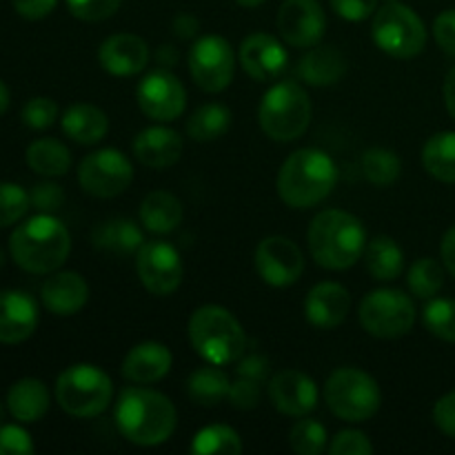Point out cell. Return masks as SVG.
Here are the masks:
<instances>
[{
    "mask_svg": "<svg viewBox=\"0 0 455 455\" xmlns=\"http://www.w3.org/2000/svg\"><path fill=\"white\" fill-rule=\"evenodd\" d=\"M138 107L147 118L156 123H172L185 114L187 92L172 71H151L136 89Z\"/></svg>",
    "mask_w": 455,
    "mask_h": 455,
    "instance_id": "cell-14",
    "label": "cell"
},
{
    "mask_svg": "<svg viewBox=\"0 0 455 455\" xmlns=\"http://www.w3.org/2000/svg\"><path fill=\"white\" fill-rule=\"evenodd\" d=\"M422 164L435 180L455 185V132H440L422 147Z\"/></svg>",
    "mask_w": 455,
    "mask_h": 455,
    "instance_id": "cell-33",
    "label": "cell"
},
{
    "mask_svg": "<svg viewBox=\"0 0 455 455\" xmlns=\"http://www.w3.org/2000/svg\"><path fill=\"white\" fill-rule=\"evenodd\" d=\"M327 451L331 455H369L373 453V444L363 431L345 429L331 440Z\"/></svg>",
    "mask_w": 455,
    "mask_h": 455,
    "instance_id": "cell-43",
    "label": "cell"
},
{
    "mask_svg": "<svg viewBox=\"0 0 455 455\" xmlns=\"http://www.w3.org/2000/svg\"><path fill=\"white\" fill-rule=\"evenodd\" d=\"M327 443V429L323 422L314 420V418L302 416V420H298L289 434V444L298 455H320L329 447Z\"/></svg>",
    "mask_w": 455,
    "mask_h": 455,
    "instance_id": "cell-38",
    "label": "cell"
},
{
    "mask_svg": "<svg viewBox=\"0 0 455 455\" xmlns=\"http://www.w3.org/2000/svg\"><path fill=\"white\" fill-rule=\"evenodd\" d=\"M92 243L98 251L114 253V256H129L138 251L145 243L140 227L129 218H111L93 227Z\"/></svg>",
    "mask_w": 455,
    "mask_h": 455,
    "instance_id": "cell-28",
    "label": "cell"
},
{
    "mask_svg": "<svg viewBox=\"0 0 455 455\" xmlns=\"http://www.w3.org/2000/svg\"><path fill=\"white\" fill-rule=\"evenodd\" d=\"M18 16L25 20H43L56 9L58 0H12Z\"/></svg>",
    "mask_w": 455,
    "mask_h": 455,
    "instance_id": "cell-51",
    "label": "cell"
},
{
    "mask_svg": "<svg viewBox=\"0 0 455 455\" xmlns=\"http://www.w3.org/2000/svg\"><path fill=\"white\" fill-rule=\"evenodd\" d=\"M409 291L420 300H431L444 287V267L434 258H420L409 267Z\"/></svg>",
    "mask_w": 455,
    "mask_h": 455,
    "instance_id": "cell-36",
    "label": "cell"
},
{
    "mask_svg": "<svg viewBox=\"0 0 455 455\" xmlns=\"http://www.w3.org/2000/svg\"><path fill=\"white\" fill-rule=\"evenodd\" d=\"M34 451L29 431L18 425H0V455H31Z\"/></svg>",
    "mask_w": 455,
    "mask_h": 455,
    "instance_id": "cell-44",
    "label": "cell"
},
{
    "mask_svg": "<svg viewBox=\"0 0 455 455\" xmlns=\"http://www.w3.org/2000/svg\"><path fill=\"white\" fill-rule=\"evenodd\" d=\"M425 327L444 342H455V300L451 298H431L422 311Z\"/></svg>",
    "mask_w": 455,
    "mask_h": 455,
    "instance_id": "cell-39",
    "label": "cell"
},
{
    "mask_svg": "<svg viewBox=\"0 0 455 455\" xmlns=\"http://www.w3.org/2000/svg\"><path fill=\"white\" fill-rule=\"evenodd\" d=\"M262 395V382L249 380V378H238L235 382H231L229 389V404L235 409H243V411H249V409H256L258 403H260Z\"/></svg>",
    "mask_w": 455,
    "mask_h": 455,
    "instance_id": "cell-46",
    "label": "cell"
},
{
    "mask_svg": "<svg viewBox=\"0 0 455 455\" xmlns=\"http://www.w3.org/2000/svg\"><path fill=\"white\" fill-rule=\"evenodd\" d=\"M172 364L173 355L169 347H164L163 342L149 340L129 349L120 373H123L124 380L133 382V385H154L172 371Z\"/></svg>",
    "mask_w": 455,
    "mask_h": 455,
    "instance_id": "cell-22",
    "label": "cell"
},
{
    "mask_svg": "<svg viewBox=\"0 0 455 455\" xmlns=\"http://www.w3.org/2000/svg\"><path fill=\"white\" fill-rule=\"evenodd\" d=\"M309 251L323 269L345 271L351 269L367 249V229L363 220L342 209H324L311 220Z\"/></svg>",
    "mask_w": 455,
    "mask_h": 455,
    "instance_id": "cell-3",
    "label": "cell"
},
{
    "mask_svg": "<svg viewBox=\"0 0 455 455\" xmlns=\"http://www.w3.org/2000/svg\"><path fill=\"white\" fill-rule=\"evenodd\" d=\"M338 169L323 149H298L289 156L275 178L280 200L291 209H309L333 191Z\"/></svg>",
    "mask_w": 455,
    "mask_h": 455,
    "instance_id": "cell-4",
    "label": "cell"
},
{
    "mask_svg": "<svg viewBox=\"0 0 455 455\" xmlns=\"http://www.w3.org/2000/svg\"><path fill=\"white\" fill-rule=\"evenodd\" d=\"M38 327V305L34 298L18 289L0 291V342L20 345L29 340Z\"/></svg>",
    "mask_w": 455,
    "mask_h": 455,
    "instance_id": "cell-19",
    "label": "cell"
},
{
    "mask_svg": "<svg viewBox=\"0 0 455 455\" xmlns=\"http://www.w3.org/2000/svg\"><path fill=\"white\" fill-rule=\"evenodd\" d=\"M434 422L444 435L455 438V391H449L447 395H443V398L435 403Z\"/></svg>",
    "mask_w": 455,
    "mask_h": 455,
    "instance_id": "cell-49",
    "label": "cell"
},
{
    "mask_svg": "<svg viewBox=\"0 0 455 455\" xmlns=\"http://www.w3.org/2000/svg\"><path fill=\"white\" fill-rule=\"evenodd\" d=\"M358 318L369 336L394 340L407 336L413 329L416 307L411 298L400 289H376L363 298Z\"/></svg>",
    "mask_w": 455,
    "mask_h": 455,
    "instance_id": "cell-10",
    "label": "cell"
},
{
    "mask_svg": "<svg viewBox=\"0 0 455 455\" xmlns=\"http://www.w3.org/2000/svg\"><path fill=\"white\" fill-rule=\"evenodd\" d=\"M240 67L244 74L258 83H271L287 69L289 53L278 38L269 34H251L243 40L238 52Z\"/></svg>",
    "mask_w": 455,
    "mask_h": 455,
    "instance_id": "cell-17",
    "label": "cell"
},
{
    "mask_svg": "<svg viewBox=\"0 0 455 455\" xmlns=\"http://www.w3.org/2000/svg\"><path fill=\"white\" fill-rule=\"evenodd\" d=\"M256 271L271 287H291L305 271L300 247L284 235H269L256 247Z\"/></svg>",
    "mask_w": 455,
    "mask_h": 455,
    "instance_id": "cell-15",
    "label": "cell"
},
{
    "mask_svg": "<svg viewBox=\"0 0 455 455\" xmlns=\"http://www.w3.org/2000/svg\"><path fill=\"white\" fill-rule=\"evenodd\" d=\"M278 31L291 47H315L327 31L323 4L318 0H284L278 9Z\"/></svg>",
    "mask_w": 455,
    "mask_h": 455,
    "instance_id": "cell-16",
    "label": "cell"
},
{
    "mask_svg": "<svg viewBox=\"0 0 455 455\" xmlns=\"http://www.w3.org/2000/svg\"><path fill=\"white\" fill-rule=\"evenodd\" d=\"M198 27H200L198 20H196L194 16H189V13H180V16H176V20H173V34L182 40H189L198 34Z\"/></svg>",
    "mask_w": 455,
    "mask_h": 455,
    "instance_id": "cell-53",
    "label": "cell"
},
{
    "mask_svg": "<svg viewBox=\"0 0 455 455\" xmlns=\"http://www.w3.org/2000/svg\"><path fill=\"white\" fill-rule=\"evenodd\" d=\"M363 172L371 185L376 187H389L394 185L403 172V163H400L398 154L385 147H373L367 149L363 156Z\"/></svg>",
    "mask_w": 455,
    "mask_h": 455,
    "instance_id": "cell-37",
    "label": "cell"
},
{
    "mask_svg": "<svg viewBox=\"0 0 455 455\" xmlns=\"http://www.w3.org/2000/svg\"><path fill=\"white\" fill-rule=\"evenodd\" d=\"M238 378H249V380L256 382H267L269 378V360L265 355L258 354H249L243 355L238 363V369H235Z\"/></svg>",
    "mask_w": 455,
    "mask_h": 455,
    "instance_id": "cell-50",
    "label": "cell"
},
{
    "mask_svg": "<svg viewBox=\"0 0 455 455\" xmlns=\"http://www.w3.org/2000/svg\"><path fill=\"white\" fill-rule=\"evenodd\" d=\"M309 93L296 80H280L269 87L258 107L260 129L275 142H291L305 136L311 124Z\"/></svg>",
    "mask_w": 455,
    "mask_h": 455,
    "instance_id": "cell-6",
    "label": "cell"
},
{
    "mask_svg": "<svg viewBox=\"0 0 455 455\" xmlns=\"http://www.w3.org/2000/svg\"><path fill=\"white\" fill-rule=\"evenodd\" d=\"M351 293L338 283H318L305 298V315L314 327L333 329L347 320Z\"/></svg>",
    "mask_w": 455,
    "mask_h": 455,
    "instance_id": "cell-23",
    "label": "cell"
},
{
    "mask_svg": "<svg viewBox=\"0 0 455 455\" xmlns=\"http://www.w3.org/2000/svg\"><path fill=\"white\" fill-rule=\"evenodd\" d=\"M9 102H12V93H9L7 84L0 80V116L9 109Z\"/></svg>",
    "mask_w": 455,
    "mask_h": 455,
    "instance_id": "cell-55",
    "label": "cell"
},
{
    "mask_svg": "<svg viewBox=\"0 0 455 455\" xmlns=\"http://www.w3.org/2000/svg\"><path fill=\"white\" fill-rule=\"evenodd\" d=\"M231 382L218 364L207 363L187 378V394L200 407H216L229 398Z\"/></svg>",
    "mask_w": 455,
    "mask_h": 455,
    "instance_id": "cell-30",
    "label": "cell"
},
{
    "mask_svg": "<svg viewBox=\"0 0 455 455\" xmlns=\"http://www.w3.org/2000/svg\"><path fill=\"white\" fill-rule=\"evenodd\" d=\"M364 262L369 274L380 283H391L404 271V253L400 244L389 235H376L364 249Z\"/></svg>",
    "mask_w": 455,
    "mask_h": 455,
    "instance_id": "cell-31",
    "label": "cell"
},
{
    "mask_svg": "<svg viewBox=\"0 0 455 455\" xmlns=\"http://www.w3.org/2000/svg\"><path fill=\"white\" fill-rule=\"evenodd\" d=\"M114 398L111 378L96 364H71L58 376L56 400L65 413L74 418H96Z\"/></svg>",
    "mask_w": 455,
    "mask_h": 455,
    "instance_id": "cell-7",
    "label": "cell"
},
{
    "mask_svg": "<svg viewBox=\"0 0 455 455\" xmlns=\"http://www.w3.org/2000/svg\"><path fill=\"white\" fill-rule=\"evenodd\" d=\"M27 164L31 172L47 178L65 176L71 167V154L56 138H38L27 147Z\"/></svg>",
    "mask_w": 455,
    "mask_h": 455,
    "instance_id": "cell-32",
    "label": "cell"
},
{
    "mask_svg": "<svg viewBox=\"0 0 455 455\" xmlns=\"http://www.w3.org/2000/svg\"><path fill=\"white\" fill-rule=\"evenodd\" d=\"M116 425L123 438L138 447L167 443L178 425V411L164 394L147 387H129L116 404Z\"/></svg>",
    "mask_w": 455,
    "mask_h": 455,
    "instance_id": "cell-1",
    "label": "cell"
},
{
    "mask_svg": "<svg viewBox=\"0 0 455 455\" xmlns=\"http://www.w3.org/2000/svg\"><path fill=\"white\" fill-rule=\"evenodd\" d=\"M331 9L349 22H363L376 13L378 0H329Z\"/></svg>",
    "mask_w": 455,
    "mask_h": 455,
    "instance_id": "cell-47",
    "label": "cell"
},
{
    "mask_svg": "<svg viewBox=\"0 0 455 455\" xmlns=\"http://www.w3.org/2000/svg\"><path fill=\"white\" fill-rule=\"evenodd\" d=\"M443 93H444V105H447V111L451 114V118L455 120V65L451 67V71L447 74V78H444Z\"/></svg>",
    "mask_w": 455,
    "mask_h": 455,
    "instance_id": "cell-54",
    "label": "cell"
},
{
    "mask_svg": "<svg viewBox=\"0 0 455 455\" xmlns=\"http://www.w3.org/2000/svg\"><path fill=\"white\" fill-rule=\"evenodd\" d=\"M238 4H243V7H258V4H262L265 0H235Z\"/></svg>",
    "mask_w": 455,
    "mask_h": 455,
    "instance_id": "cell-56",
    "label": "cell"
},
{
    "mask_svg": "<svg viewBox=\"0 0 455 455\" xmlns=\"http://www.w3.org/2000/svg\"><path fill=\"white\" fill-rule=\"evenodd\" d=\"M140 222L151 234H172L182 222V203L169 191H151L140 204Z\"/></svg>",
    "mask_w": 455,
    "mask_h": 455,
    "instance_id": "cell-29",
    "label": "cell"
},
{
    "mask_svg": "<svg viewBox=\"0 0 455 455\" xmlns=\"http://www.w3.org/2000/svg\"><path fill=\"white\" fill-rule=\"evenodd\" d=\"M22 123L34 132H44L52 127L58 118V105L47 96H36L22 107Z\"/></svg>",
    "mask_w": 455,
    "mask_h": 455,
    "instance_id": "cell-41",
    "label": "cell"
},
{
    "mask_svg": "<svg viewBox=\"0 0 455 455\" xmlns=\"http://www.w3.org/2000/svg\"><path fill=\"white\" fill-rule=\"evenodd\" d=\"M98 62L107 74L129 78L149 65V44L136 34H114L98 49Z\"/></svg>",
    "mask_w": 455,
    "mask_h": 455,
    "instance_id": "cell-20",
    "label": "cell"
},
{
    "mask_svg": "<svg viewBox=\"0 0 455 455\" xmlns=\"http://www.w3.org/2000/svg\"><path fill=\"white\" fill-rule=\"evenodd\" d=\"M434 38L444 53L455 56V9H447L435 18Z\"/></svg>",
    "mask_w": 455,
    "mask_h": 455,
    "instance_id": "cell-48",
    "label": "cell"
},
{
    "mask_svg": "<svg viewBox=\"0 0 455 455\" xmlns=\"http://www.w3.org/2000/svg\"><path fill=\"white\" fill-rule=\"evenodd\" d=\"M31 198L16 182H0V229L12 227L29 212Z\"/></svg>",
    "mask_w": 455,
    "mask_h": 455,
    "instance_id": "cell-40",
    "label": "cell"
},
{
    "mask_svg": "<svg viewBox=\"0 0 455 455\" xmlns=\"http://www.w3.org/2000/svg\"><path fill=\"white\" fill-rule=\"evenodd\" d=\"M0 267H3V253H0Z\"/></svg>",
    "mask_w": 455,
    "mask_h": 455,
    "instance_id": "cell-59",
    "label": "cell"
},
{
    "mask_svg": "<svg viewBox=\"0 0 455 455\" xmlns=\"http://www.w3.org/2000/svg\"><path fill=\"white\" fill-rule=\"evenodd\" d=\"M231 127V111L220 102L198 107L187 120V133L196 142H212L225 136Z\"/></svg>",
    "mask_w": 455,
    "mask_h": 455,
    "instance_id": "cell-34",
    "label": "cell"
},
{
    "mask_svg": "<svg viewBox=\"0 0 455 455\" xmlns=\"http://www.w3.org/2000/svg\"><path fill=\"white\" fill-rule=\"evenodd\" d=\"M133 156L149 169H167L182 156V138L169 127L142 129L133 140Z\"/></svg>",
    "mask_w": 455,
    "mask_h": 455,
    "instance_id": "cell-24",
    "label": "cell"
},
{
    "mask_svg": "<svg viewBox=\"0 0 455 455\" xmlns=\"http://www.w3.org/2000/svg\"><path fill=\"white\" fill-rule=\"evenodd\" d=\"M191 453L198 455H238L243 453V440H240L238 431L231 429L227 425H209L200 429L191 440Z\"/></svg>",
    "mask_w": 455,
    "mask_h": 455,
    "instance_id": "cell-35",
    "label": "cell"
},
{
    "mask_svg": "<svg viewBox=\"0 0 455 455\" xmlns=\"http://www.w3.org/2000/svg\"><path fill=\"white\" fill-rule=\"evenodd\" d=\"M189 342L204 363L225 364L238 363L247 349V336L229 309L220 305H204L189 318Z\"/></svg>",
    "mask_w": 455,
    "mask_h": 455,
    "instance_id": "cell-5",
    "label": "cell"
},
{
    "mask_svg": "<svg viewBox=\"0 0 455 455\" xmlns=\"http://www.w3.org/2000/svg\"><path fill=\"white\" fill-rule=\"evenodd\" d=\"M31 207L38 209L40 213H53L65 204V191L56 182H38L29 194Z\"/></svg>",
    "mask_w": 455,
    "mask_h": 455,
    "instance_id": "cell-45",
    "label": "cell"
},
{
    "mask_svg": "<svg viewBox=\"0 0 455 455\" xmlns=\"http://www.w3.org/2000/svg\"><path fill=\"white\" fill-rule=\"evenodd\" d=\"M269 400L284 416H309L318 404V387L307 373L298 369H284L269 380Z\"/></svg>",
    "mask_w": 455,
    "mask_h": 455,
    "instance_id": "cell-18",
    "label": "cell"
},
{
    "mask_svg": "<svg viewBox=\"0 0 455 455\" xmlns=\"http://www.w3.org/2000/svg\"><path fill=\"white\" fill-rule=\"evenodd\" d=\"M235 53L222 36H203L189 49V74L207 93H220L234 80Z\"/></svg>",
    "mask_w": 455,
    "mask_h": 455,
    "instance_id": "cell-12",
    "label": "cell"
},
{
    "mask_svg": "<svg viewBox=\"0 0 455 455\" xmlns=\"http://www.w3.org/2000/svg\"><path fill=\"white\" fill-rule=\"evenodd\" d=\"M71 16L84 22H100L114 16L123 0H65Z\"/></svg>",
    "mask_w": 455,
    "mask_h": 455,
    "instance_id": "cell-42",
    "label": "cell"
},
{
    "mask_svg": "<svg viewBox=\"0 0 455 455\" xmlns=\"http://www.w3.org/2000/svg\"><path fill=\"white\" fill-rule=\"evenodd\" d=\"M440 256H443L444 269L455 278V225L444 234L443 243H440Z\"/></svg>",
    "mask_w": 455,
    "mask_h": 455,
    "instance_id": "cell-52",
    "label": "cell"
},
{
    "mask_svg": "<svg viewBox=\"0 0 455 455\" xmlns=\"http://www.w3.org/2000/svg\"><path fill=\"white\" fill-rule=\"evenodd\" d=\"M133 180V164L123 151L114 147L96 149L80 160L78 182L89 196L96 198H116Z\"/></svg>",
    "mask_w": 455,
    "mask_h": 455,
    "instance_id": "cell-11",
    "label": "cell"
},
{
    "mask_svg": "<svg viewBox=\"0 0 455 455\" xmlns=\"http://www.w3.org/2000/svg\"><path fill=\"white\" fill-rule=\"evenodd\" d=\"M49 404L52 395L47 385L38 378H20L7 391V411L22 425L43 420L44 413L49 411Z\"/></svg>",
    "mask_w": 455,
    "mask_h": 455,
    "instance_id": "cell-26",
    "label": "cell"
},
{
    "mask_svg": "<svg viewBox=\"0 0 455 455\" xmlns=\"http://www.w3.org/2000/svg\"><path fill=\"white\" fill-rule=\"evenodd\" d=\"M382 3H398V0H382Z\"/></svg>",
    "mask_w": 455,
    "mask_h": 455,
    "instance_id": "cell-58",
    "label": "cell"
},
{
    "mask_svg": "<svg viewBox=\"0 0 455 455\" xmlns=\"http://www.w3.org/2000/svg\"><path fill=\"white\" fill-rule=\"evenodd\" d=\"M62 132L67 138H71L78 145H96L109 132V118L96 105L78 102L71 105L60 118Z\"/></svg>",
    "mask_w": 455,
    "mask_h": 455,
    "instance_id": "cell-27",
    "label": "cell"
},
{
    "mask_svg": "<svg viewBox=\"0 0 455 455\" xmlns=\"http://www.w3.org/2000/svg\"><path fill=\"white\" fill-rule=\"evenodd\" d=\"M3 413H4V409H3V404H0V425H3Z\"/></svg>",
    "mask_w": 455,
    "mask_h": 455,
    "instance_id": "cell-57",
    "label": "cell"
},
{
    "mask_svg": "<svg viewBox=\"0 0 455 455\" xmlns=\"http://www.w3.org/2000/svg\"><path fill=\"white\" fill-rule=\"evenodd\" d=\"M9 253L27 274L49 275L69 258L71 235L53 213H38L13 229Z\"/></svg>",
    "mask_w": 455,
    "mask_h": 455,
    "instance_id": "cell-2",
    "label": "cell"
},
{
    "mask_svg": "<svg viewBox=\"0 0 455 455\" xmlns=\"http://www.w3.org/2000/svg\"><path fill=\"white\" fill-rule=\"evenodd\" d=\"M324 400L333 416L345 422H367L378 413L382 394L378 382L367 371L342 367L324 382Z\"/></svg>",
    "mask_w": 455,
    "mask_h": 455,
    "instance_id": "cell-8",
    "label": "cell"
},
{
    "mask_svg": "<svg viewBox=\"0 0 455 455\" xmlns=\"http://www.w3.org/2000/svg\"><path fill=\"white\" fill-rule=\"evenodd\" d=\"M371 36L380 52L400 60L420 56L427 47L425 22L403 3H385V7L378 9L373 16Z\"/></svg>",
    "mask_w": 455,
    "mask_h": 455,
    "instance_id": "cell-9",
    "label": "cell"
},
{
    "mask_svg": "<svg viewBox=\"0 0 455 455\" xmlns=\"http://www.w3.org/2000/svg\"><path fill=\"white\" fill-rule=\"evenodd\" d=\"M347 56L333 44H315L302 56L298 74L311 87H331L347 74Z\"/></svg>",
    "mask_w": 455,
    "mask_h": 455,
    "instance_id": "cell-25",
    "label": "cell"
},
{
    "mask_svg": "<svg viewBox=\"0 0 455 455\" xmlns=\"http://www.w3.org/2000/svg\"><path fill=\"white\" fill-rule=\"evenodd\" d=\"M40 298L53 315H76L89 300V284L78 271H53L40 287Z\"/></svg>",
    "mask_w": 455,
    "mask_h": 455,
    "instance_id": "cell-21",
    "label": "cell"
},
{
    "mask_svg": "<svg viewBox=\"0 0 455 455\" xmlns=\"http://www.w3.org/2000/svg\"><path fill=\"white\" fill-rule=\"evenodd\" d=\"M136 271L145 289L154 296H169L182 283V260L173 244L164 240L142 243L136 251Z\"/></svg>",
    "mask_w": 455,
    "mask_h": 455,
    "instance_id": "cell-13",
    "label": "cell"
}]
</instances>
